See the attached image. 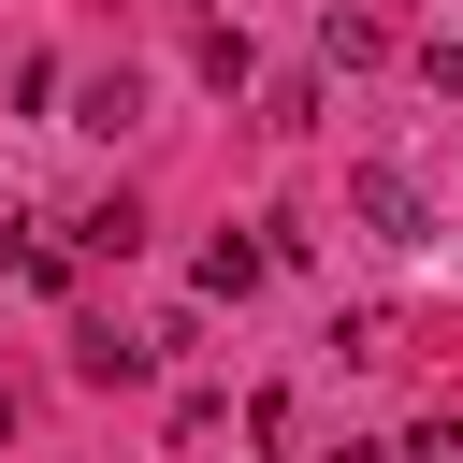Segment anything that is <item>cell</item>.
I'll list each match as a JSON object with an SVG mask.
<instances>
[{"label": "cell", "instance_id": "4", "mask_svg": "<svg viewBox=\"0 0 463 463\" xmlns=\"http://www.w3.org/2000/svg\"><path fill=\"white\" fill-rule=\"evenodd\" d=\"M260 275H275V232H217V246H203V289H217V304L260 289Z\"/></svg>", "mask_w": 463, "mask_h": 463}, {"label": "cell", "instance_id": "3", "mask_svg": "<svg viewBox=\"0 0 463 463\" xmlns=\"http://www.w3.org/2000/svg\"><path fill=\"white\" fill-rule=\"evenodd\" d=\"M145 362H159V347H145V333H116V318H87V333H72V376H101V391H130Z\"/></svg>", "mask_w": 463, "mask_h": 463}, {"label": "cell", "instance_id": "8", "mask_svg": "<svg viewBox=\"0 0 463 463\" xmlns=\"http://www.w3.org/2000/svg\"><path fill=\"white\" fill-rule=\"evenodd\" d=\"M405 463H463V420H420V434H405Z\"/></svg>", "mask_w": 463, "mask_h": 463}, {"label": "cell", "instance_id": "2", "mask_svg": "<svg viewBox=\"0 0 463 463\" xmlns=\"http://www.w3.org/2000/svg\"><path fill=\"white\" fill-rule=\"evenodd\" d=\"M0 260H14L29 289H72V260H87V246H58V217H14V232H0Z\"/></svg>", "mask_w": 463, "mask_h": 463}, {"label": "cell", "instance_id": "9", "mask_svg": "<svg viewBox=\"0 0 463 463\" xmlns=\"http://www.w3.org/2000/svg\"><path fill=\"white\" fill-rule=\"evenodd\" d=\"M420 87H434V101H463V43H420Z\"/></svg>", "mask_w": 463, "mask_h": 463}, {"label": "cell", "instance_id": "6", "mask_svg": "<svg viewBox=\"0 0 463 463\" xmlns=\"http://www.w3.org/2000/svg\"><path fill=\"white\" fill-rule=\"evenodd\" d=\"M318 58H333V72H362V58H391V29H376V14H333V29H318Z\"/></svg>", "mask_w": 463, "mask_h": 463}, {"label": "cell", "instance_id": "1", "mask_svg": "<svg viewBox=\"0 0 463 463\" xmlns=\"http://www.w3.org/2000/svg\"><path fill=\"white\" fill-rule=\"evenodd\" d=\"M347 203H362V232H391V246H420V174H391V159H362V174H347Z\"/></svg>", "mask_w": 463, "mask_h": 463}, {"label": "cell", "instance_id": "7", "mask_svg": "<svg viewBox=\"0 0 463 463\" xmlns=\"http://www.w3.org/2000/svg\"><path fill=\"white\" fill-rule=\"evenodd\" d=\"M72 246H87V260H130V246H145V217H130V203H101V217H72Z\"/></svg>", "mask_w": 463, "mask_h": 463}, {"label": "cell", "instance_id": "5", "mask_svg": "<svg viewBox=\"0 0 463 463\" xmlns=\"http://www.w3.org/2000/svg\"><path fill=\"white\" fill-rule=\"evenodd\" d=\"M145 116V72H87V101H72V130H130Z\"/></svg>", "mask_w": 463, "mask_h": 463}]
</instances>
